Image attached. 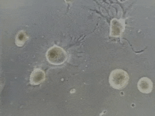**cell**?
<instances>
[{"instance_id":"5b68a950","label":"cell","mask_w":155,"mask_h":116,"mask_svg":"<svg viewBox=\"0 0 155 116\" xmlns=\"http://www.w3.org/2000/svg\"><path fill=\"white\" fill-rule=\"evenodd\" d=\"M45 79V73L39 68H36L31 72L30 78V83L33 85L40 84Z\"/></svg>"},{"instance_id":"277c9868","label":"cell","mask_w":155,"mask_h":116,"mask_svg":"<svg viewBox=\"0 0 155 116\" xmlns=\"http://www.w3.org/2000/svg\"><path fill=\"white\" fill-rule=\"evenodd\" d=\"M138 89L142 93L148 94L152 91L153 84L151 80L147 77H142L138 81Z\"/></svg>"},{"instance_id":"6da1fadb","label":"cell","mask_w":155,"mask_h":116,"mask_svg":"<svg viewBox=\"0 0 155 116\" xmlns=\"http://www.w3.org/2000/svg\"><path fill=\"white\" fill-rule=\"evenodd\" d=\"M129 79L130 77L127 72L122 69H116L110 72L109 76V83L113 88L122 89L127 85Z\"/></svg>"},{"instance_id":"7a4b0ae2","label":"cell","mask_w":155,"mask_h":116,"mask_svg":"<svg viewBox=\"0 0 155 116\" xmlns=\"http://www.w3.org/2000/svg\"><path fill=\"white\" fill-rule=\"evenodd\" d=\"M46 57L49 63L55 65L63 64L68 59L67 52L62 47L56 45L48 49Z\"/></svg>"},{"instance_id":"3957f363","label":"cell","mask_w":155,"mask_h":116,"mask_svg":"<svg viewBox=\"0 0 155 116\" xmlns=\"http://www.w3.org/2000/svg\"><path fill=\"white\" fill-rule=\"evenodd\" d=\"M125 21L123 19H118L114 18L110 21V36L117 37L121 36L125 31Z\"/></svg>"},{"instance_id":"8992f818","label":"cell","mask_w":155,"mask_h":116,"mask_svg":"<svg viewBox=\"0 0 155 116\" xmlns=\"http://www.w3.org/2000/svg\"><path fill=\"white\" fill-rule=\"evenodd\" d=\"M28 36L27 35L25 31H19L16 36V39H15L16 45L18 47H21L24 45L26 41L28 40Z\"/></svg>"}]
</instances>
